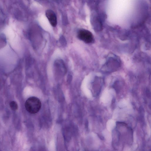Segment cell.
<instances>
[{
	"instance_id": "6da1fadb",
	"label": "cell",
	"mask_w": 151,
	"mask_h": 151,
	"mask_svg": "<svg viewBox=\"0 0 151 151\" xmlns=\"http://www.w3.org/2000/svg\"><path fill=\"white\" fill-rule=\"evenodd\" d=\"M25 106L27 111L32 114L38 112L41 107V103L37 98L32 96L28 98L26 101Z\"/></svg>"
},
{
	"instance_id": "7a4b0ae2",
	"label": "cell",
	"mask_w": 151,
	"mask_h": 151,
	"mask_svg": "<svg viewBox=\"0 0 151 151\" xmlns=\"http://www.w3.org/2000/svg\"><path fill=\"white\" fill-rule=\"evenodd\" d=\"M78 37L81 40L87 43H90L93 41V37L89 31L85 29H81L78 32Z\"/></svg>"
},
{
	"instance_id": "3957f363",
	"label": "cell",
	"mask_w": 151,
	"mask_h": 151,
	"mask_svg": "<svg viewBox=\"0 0 151 151\" xmlns=\"http://www.w3.org/2000/svg\"><path fill=\"white\" fill-rule=\"evenodd\" d=\"M45 15L50 24L53 27H55L57 24L56 16L55 13L51 9H47L45 12Z\"/></svg>"
},
{
	"instance_id": "277c9868",
	"label": "cell",
	"mask_w": 151,
	"mask_h": 151,
	"mask_svg": "<svg viewBox=\"0 0 151 151\" xmlns=\"http://www.w3.org/2000/svg\"><path fill=\"white\" fill-rule=\"evenodd\" d=\"M55 67H56L58 70L60 72L64 74L65 72V69L63 62L61 60H58L56 61L55 63Z\"/></svg>"
},
{
	"instance_id": "5b68a950",
	"label": "cell",
	"mask_w": 151,
	"mask_h": 151,
	"mask_svg": "<svg viewBox=\"0 0 151 151\" xmlns=\"http://www.w3.org/2000/svg\"><path fill=\"white\" fill-rule=\"evenodd\" d=\"M9 105L11 109L14 111H16L18 109V105L15 101H11Z\"/></svg>"
},
{
	"instance_id": "8992f818",
	"label": "cell",
	"mask_w": 151,
	"mask_h": 151,
	"mask_svg": "<svg viewBox=\"0 0 151 151\" xmlns=\"http://www.w3.org/2000/svg\"><path fill=\"white\" fill-rule=\"evenodd\" d=\"M6 39L4 35L0 36V47L4 46L6 44Z\"/></svg>"
},
{
	"instance_id": "52a82bcc",
	"label": "cell",
	"mask_w": 151,
	"mask_h": 151,
	"mask_svg": "<svg viewBox=\"0 0 151 151\" xmlns=\"http://www.w3.org/2000/svg\"><path fill=\"white\" fill-rule=\"evenodd\" d=\"M60 41L61 42H62V44H63V45H65V44H66L65 42V39L63 37L60 38Z\"/></svg>"
}]
</instances>
